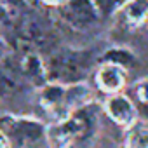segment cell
I'll return each instance as SVG.
<instances>
[{
    "instance_id": "1",
    "label": "cell",
    "mask_w": 148,
    "mask_h": 148,
    "mask_svg": "<svg viewBox=\"0 0 148 148\" xmlns=\"http://www.w3.org/2000/svg\"><path fill=\"white\" fill-rule=\"evenodd\" d=\"M87 68H89L87 54L71 49L52 51L45 63L47 79L59 84H77L86 77Z\"/></svg>"
},
{
    "instance_id": "2",
    "label": "cell",
    "mask_w": 148,
    "mask_h": 148,
    "mask_svg": "<svg viewBox=\"0 0 148 148\" xmlns=\"http://www.w3.org/2000/svg\"><path fill=\"white\" fill-rule=\"evenodd\" d=\"M0 132L9 139L12 148H30V145L37 143L44 136V127L40 122L16 117H2L0 119Z\"/></svg>"
},
{
    "instance_id": "3",
    "label": "cell",
    "mask_w": 148,
    "mask_h": 148,
    "mask_svg": "<svg viewBox=\"0 0 148 148\" xmlns=\"http://www.w3.org/2000/svg\"><path fill=\"white\" fill-rule=\"evenodd\" d=\"M63 4V18L73 26H87L98 18V9L92 0H64Z\"/></svg>"
},
{
    "instance_id": "4",
    "label": "cell",
    "mask_w": 148,
    "mask_h": 148,
    "mask_svg": "<svg viewBox=\"0 0 148 148\" xmlns=\"http://www.w3.org/2000/svg\"><path fill=\"white\" fill-rule=\"evenodd\" d=\"M106 113L112 120H115L119 125H132L136 120V110L134 105L129 101V98L122 94H113L106 101Z\"/></svg>"
},
{
    "instance_id": "5",
    "label": "cell",
    "mask_w": 148,
    "mask_h": 148,
    "mask_svg": "<svg viewBox=\"0 0 148 148\" xmlns=\"http://www.w3.org/2000/svg\"><path fill=\"white\" fill-rule=\"evenodd\" d=\"M96 80H98V86L105 92H117L124 86L125 75L120 64H105L99 68Z\"/></svg>"
},
{
    "instance_id": "6",
    "label": "cell",
    "mask_w": 148,
    "mask_h": 148,
    "mask_svg": "<svg viewBox=\"0 0 148 148\" xmlns=\"http://www.w3.org/2000/svg\"><path fill=\"white\" fill-rule=\"evenodd\" d=\"M19 70L25 77L35 80V84H42L47 79V73H45V66L42 64L40 58L37 54H21L19 59Z\"/></svg>"
},
{
    "instance_id": "7",
    "label": "cell",
    "mask_w": 148,
    "mask_h": 148,
    "mask_svg": "<svg viewBox=\"0 0 148 148\" xmlns=\"http://www.w3.org/2000/svg\"><path fill=\"white\" fill-rule=\"evenodd\" d=\"M124 19L127 21V25L136 26L139 23H143L148 16V2L146 0H129L122 9Z\"/></svg>"
},
{
    "instance_id": "8",
    "label": "cell",
    "mask_w": 148,
    "mask_h": 148,
    "mask_svg": "<svg viewBox=\"0 0 148 148\" xmlns=\"http://www.w3.org/2000/svg\"><path fill=\"white\" fill-rule=\"evenodd\" d=\"M125 148H148V125L134 124L127 132Z\"/></svg>"
},
{
    "instance_id": "9",
    "label": "cell",
    "mask_w": 148,
    "mask_h": 148,
    "mask_svg": "<svg viewBox=\"0 0 148 148\" xmlns=\"http://www.w3.org/2000/svg\"><path fill=\"white\" fill-rule=\"evenodd\" d=\"M18 87V80L14 77V70L7 66H0V94H11Z\"/></svg>"
},
{
    "instance_id": "10",
    "label": "cell",
    "mask_w": 148,
    "mask_h": 148,
    "mask_svg": "<svg viewBox=\"0 0 148 148\" xmlns=\"http://www.w3.org/2000/svg\"><path fill=\"white\" fill-rule=\"evenodd\" d=\"M98 12L103 14H112L113 11H117L120 5H125L129 0H92Z\"/></svg>"
},
{
    "instance_id": "11",
    "label": "cell",
    "mask_w": 148,
    "mask_h": 148,
    "mask_svg": "<svg viewBox=\"0 0 148 148\" xmlns=\"http://www.w3.org/2000/svg\"><path fill=\"white\" fill-rule=\"evenodd\" d=\"M5 42L2 40V37H0V59H4V56H5Z\"/></svg>"
},
{
    "instance_id": "12",
    "label": "cell",
    "mask_w": 148,
    "mask_h": 148,
    "mask_svg": "<svg viewBox=\"0 0 148 148\" xmlns=\"http://www.w3.org/2000/svg\"><path fill=\"white\" fill-rule=\"evenodd\" d=\"M5 16H7V11H5V7H4L2 4H0V23L5 19Z\"/></svg>"
},
{
    "instance_id": "13",
    "label": "cell",
    "mask_w": 148,
    "mask_h": 148,
    "mask_svg": "<svg viewBox=\"0 0 148 148\" xmlns=\"http://www.w3.org/2000/svg\"><path fill=\"white\" fill-rule=\"evenodd\" d=\"M7 146V139H5V136L0 132V148H5Z\"/></svg>"
},
{
    "instance_id": "14",
    "label": "cell",
    "mask_w": 148,
    "mask_h": 148,
    "mask_svg": "<svg viewBox=\"0 0 148 148\" xmlns=\"http://www.w3.org/2000/svg\"><path fill=\"white\" fill-rule=\"evenodd\" d=\"M44 2H47V4H54V5H56V4H63L64 0H44Z\"/></svg>"
},
{
    "instance_id": "15",
    "label": "cell",
    "mask_w": 148,
    "mask_h": 148,
    "mask_svg": "<svg viewBox=\"0 0 148 148\" xmlns=\"http://www.w3.org/2000/svg\"><path fill=\"white\" fill-rule=\"evenodd\" d=\"M141 89H145V91H146V94H145V98H146V99H148V82H146V84H145V86H143V87H141Z\"/></svg>"
}]
</instances>
